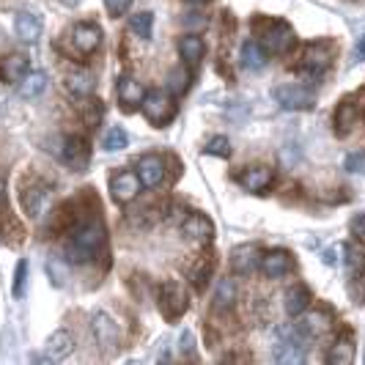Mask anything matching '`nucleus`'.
<instances>
[{
    "label": "nucleus",
    "instance_id": "nucleus-15",
    "mask_svg": "<svg viewBox=\"0 0 365 365\" xmlns=\"http://www.w3.org/2000/svg\"><path fill=\"white\" fill-rule=\"evenodd\" d=\"M256 267H261V250L256 245H239L231 250V269L237 274H250Z\"/></svg>",
    "mask_w": 365,
    "mask_h": 365
},
{
    "label": "nucleus",
    "instance_id": "nucleus-18",
    "mask_svg": "<svg viewBox=\"0 0 365 365\" xmlns=\"http://www.w3.org/2000/svg\"><path fill=\"white\" fill-rule=\"evenodd\" d=\"M74 349V338L66 332V329H58L50 335L47 341V354L44 357H34V360H41V363H53V360H63L69 351Z\"/></svg>",
    "mask_w": 365,
    "mask_h": 365
},
{
    "label": "nucleus",
    "instance_id": "nucleus-4",
    "mask_svg": "<svg viewBox=\"0 0 365 365\" xmlns=\"http://www.w3.org/2000/svg\"><path fill=\"white\" fill-rule=\"evenodd\" d=\"M272 96L277 99V105L286 110H308L316 105V91L302 83H283L274 88Z\"/></svg>",
    "mask_w": 365,
    "mask_h": 365
},
{
    "label": "nucleus",
    "instance_id": "nucleus-28",
    "mask_svg": "<svg viewBox=\"0 0 365 365\" xmlns=\"http://www.w3.org/2000/svg\"><path fill=\"white\" fill-rule=\"evenodd\" d=\"M206 53V44H203L201 36H195V34H190V36L179 38V55H182L184 63H198Z\"/></svg>",
    "mask_w": 365,
    "mask_h": 365
},
{
    "label": "nucleus",
    "instance_id": "nucleus-6",
    "mask_svg": "<svg viewBox=\"0 0 365 365\" xmlns=\"http://www.w3.org/2000/svg\"><path fill=\"white\" fill-rule=\"evenodd\" d=\"M187 308H190V299H187L182 283H176V280L165 283L160 289V311L165 313V319H179Z\"/></svg>",
    "mask_w": 365,
    "mask_h": 365
},
{
    "label": "nucleus",
    "instance_id": "nucleus-41",
    "mask_svg": "<svg viewBox=\"0 0 365 365\" xmlns=\"http://www.w3.org/2000/svg\"><path fill=\"white\" fill-rule=\"evenodd\" d=\"M349 231H351V237L365 242V212L363 215H357V217L351 220V225H349Z\"/></svg>",
    "mask_w": 365,
    "mask_h": 365
},
{
    "label": "nucleus",
    "instance_id": "nucleus-10",
    "mask_svg": "<svg viewBox=\"0 0 365 365\" xmlns=\"http://www.w3.org/2000/svg\"><path fill=\"white\" fill-rule=\"evenodd\" d=\"M61 160L69 165V168H74V170H86L88 163H91V148H88V143H86L83 138L69 135V138H63Z\"/></svg>",
    "mask_w": 365,
    "mask_h": 365
},
{
    "label": "nucleus",
    "instance_id": "nucleus-42",
    "mask_svg": "<svg viewBox=\"0 0 365 365\" xmlns=\"http://www.w3.org/2000/svg\"><path fill=\"white\" fill-rule=\"evenodd\" d=\"M47 272H50V277H55V286H63V280H66V272H61L55 261H50V264H47Z\"/></svg>",
    "mask_w": 365,
    "mask_h": 365
},
{
    "label": "nucleus",
    "instance_id": "nucleus-26",
    "mask_svg": "<svg viewBox=\"0 0 365 365\" xmlns=\"http://www.w3.org/2000/svg\"><path fill=\"white\" fill-rule=\"evenodd\" d=\"M31 72V63H28V58L25 55H6L3 58V66H0V74L9 80V83H22V77Z\"/></svg>",
    "mask_w": 365,
    "mask_h": 365
},
{
    "label": "nucleus",
    "instance_id": "nucleus-33",
    "mask_svg": "<svg viewBox=\"0 0 365 365\" xmlns=\"http://www.w3.org/2000/svg\"><path fill=\"white\" fill-rule=\"evenodd\" d=\"M212 269H215V258L203 256L198 264H195V269H192V283L203 289L206 283H209V277H212Z\"/></svg>",
    "mask_w": 365,
    "mask_h": 365
},
{
    "label": "nucleus",
    "instance_id": "nucleus-19",
    "mask_svg": "<svg viewBox=\"0 0 365 365\" xmlns=\"http://www.w3.org/2000/svg\"><path fill=\"white\" fill-rule=\"evenodd\" d=\"M297 327L302 329L305 338H319V335H324V332L332 327V313L329 311H311V313L305 311L302 322H299Z\"/></svg>",
    "mask_w": 365,
    "mask_h": 365
},
{
    "label": "nucleus",
    "instance_id": "nucleus-39",
    "mask_svg": "<svg viewBox=\"0 0 365 365\" xmlns=\"http://www.w3.org/2000/svg\"><path fill=\"white\" fill-rule=\"evenodd\" d=\"M346 170H351V173H363L365 170V151H354V154H349Z\"/></svg>",
    "mask_w": 365,
    "mask_h": 365
},
{
    "label": "nucleus",
    "instance_id": "nucleus-7",
    "mask_svg": "<svg viewBox=\"0 0 365 365\" xmlns=\"http://www.w3.org/2000/svg\"><path fill=\"white\" fill-rule=\"evenodd\" d=\"M140 187L143 182H140L138 170H121L110 179V195L115 203H132L140 195Z\"/></svg>",
    "mask_w": 365,
    "mask_h": 365
},
{
    "label": "nucleus",
    "instance_id": "nucleus-45",
    "mask_svg": "<svg viewBox=\"0 0 365 365\" xmlns=\"http://www.w3.org/2000/svg\"><path fill=\"white\" fill-rule=\"evenodd\" d=\"M66 6H77V3H83V0H63Z\"/></svg>",
    "mask_w": 365,
    "mask_h": 365
},
{
    "label": "nucleus",
    "instance_id": "nucleus-3",
    "mask_svg": "<svg viewBox=\"0 0 365 365\" xmlns=\"http://www.w3.org/2000/svg\"><path fill=\"white\" fill-rule=\"evenodd\" d=\"M258 41H261V47L269 55H286L294 50L297 36H294L289 22L272 19V22H261V28H258Z\"/></svg>",
    "mask_w": 365,
    "mask_h": 365
},
{
    "label": "nucleus",
    "instance_id": "nucleus-21",
    "mask_svg": "<svg viewBox=\"0 0 365 365\" xmlns=\"http://www.w3.org/2000/svg\"><path fill=\"white\" fill-rule=\"evenodd\" d=\"M96 88V80H93L91 72H86V69H77V72H69L66 74V91L72 93L74 99H88Z\"/></svg>",
    "mask_w": 365,
    "mask_h": 365
},
{
    "label": "nucleus",
    "instance_id": "nucleus-24",
    "mask_svg": "<svg viewBox=\"0 0 365 365\" xmlns=\"http://www.w3.org/2000/svg\"><path fill=\"white\" fill-rule=\"evenodd\" d=\"M344 261H346L351 286H363L365 289V253H360L354 245H344Z\"/></svg>",
    "mask_w": 365,
    "mask_h": 365
},
{
    "label": "nucleus",
    "instance_id": "nucleus-17",
    "mask_svg": "<svg viewBox=\"0 0 365 365\" xmlns=\"http://www.w3.org/2000/svg\"><path fill=\"white\" fill-rule=\"evenodd\" d=\"M115 96H118V102L124 105V108H138V105H143V99H146V88L135 80V77H118V86H115Z\"/></svg>",
    "mask_w": 365,
    "mask_h": 365
},
{
    "label": "nucleus",
    "instance_id": "nucleus-23",
    "mask_svg": "<svg viewBox=\"0 0 365 365\" xmlns=\"http://www.w3.org/2000/svg\"><path fill=\"white\" fill-rule=\"evenodd\" d=\"M313 297H311V289L308 286H302V283H297V286H292L289 292H286V313L289 316H302V313L311 308Z\"/></svg>",
    "mask_w": 365,
    "mask_h": 365
},
{
    "label": "nucleus",
    "instance_id": "nucleus-12",
    "mask_svg": "<svg viewBox=\"0 0 365 365\" xmlns=\"http://www.w3.org/2000/svg\"><path fill=\"white\" fill-rule=\"evenodd\" d=\"M237 182L247 190V192H264L269 190L274 182V170L267 165H253V168H245L237 176Z\"/></svg>",
    "mask_w": 365,
    "mask_h": 365
},
{
    "label": "nucleus",
    "instance_id": "nucleus-1",
    "mask_svg": "<svg viewBox=\"0 0 365 365\" xmlns=\"http://www.w3.org/2000/svg\"><path fill=\"white\" fill-rule=\"evenodd\" d=\"M105 242H108L105 225L99 220H88L66 242V256L74 264H88V261H93V258L105 250Z\"/></svg>",
    "mask_w": 365,
    "mask_h": 365
},
{
    "label": "nucleus",
    "instance_id": "nucleus-29",
    "mask_svg": "<svg viewBox=\"0 0 365 365\" xmlns=\"http://www.w3.org/2000/svg\"><path fill=\"white\" fill-rule=\"evenodd\" d=\"M327 363L329 365H351L354 363V344H351V338H338V341L329 346Z\"/></svg>",
    "mask_w": 365,
    "mask_h": 365
},
{
    "label": "nucleus",
    "instance_id": "nucleus-22",
    "mask_svg": "<svg viewBox=\"0 0 365 365\" xmlns=\"http://www.w3.org/2000/svg\"><path fill=\"white\" fill-rule=\"evenodd\" d=\"M14 31H17V36L22 38V41H38V36H41V31H44V22H41V17L38 14H31V11H22V14H17V19H14Z\"/></svg>",
    "mask_w": 365,
    "mask_h": 365
},
{
    "label": "nucleus",
    "instance_id": "nucleus-46",
    "mask_svg": "<svg viewBox=\"0 0 365 365\" xmlns=\"http://www.w3.org/2000/svg\"><path fill=\"white\" fill-rule=\"evenodd\" d=\"M190 3H195V6H201V3H206V0H190Z\"/></svg>",
    "mask_w": 365,
    "mask_h": 365
},
{
    "label": "nucleus",
    "instance_id": "nucleus-25",
    "mask_svg": "<svg viewBox=\"0 0 365 365\" xmlns=\"http://www.w3.org/2000/svg\"><path fill=\"white\" fill-rule=\"evenodd\" d=\"M242 66L250 69V72H261L267 66V50L261 47V41H253L247 38L242 44Z\"/></svg>",
    "mask_w": 365,
    "mask_h": 365
},
{
    "label": "nucleus",
    "instance_id": "nucleus-34",
    "mask_svg": "<svg viewBox=\"0 0 365 365\" xmlns=\"http://www.w3.org/2000/svg\"><path fill=\"white\" fill-rule=\"evenodd\" d=\"M102 115H105L102 102H99V99H88L86 108H83V121H86V127H99Z\"/></svg>",
    "mask_w": 365,
    "mask_h": 365
},
{
    "label": "nucleus",
    "instance_id": "nucleus-27",
    "mask_svg": "<svg viewBox=\"0 0 365 365\" xmlns=\"http://www.w3.org/2000/svg\"><path fill=\"white\" fill-rule=\"evenodd\" d=\"M357 121H360V108L351 99H344L338 105V110H335V129L341 135H346V132H351V129L357 127Z\"/></svg>",
    "mask_w": 365,
    "mask_h": 365
},
{
    "label": "nucleus",
    "instance_id": "nucleus-13",
    "mask_svg": "<svg viewBox=\"0 0 365 365\" xmlns=\"http://www.w3.org/2000/svg\"><path fill=\"white\" fill-rule=\"evenodd\" d=\"M182 231L187 239L201 242V245H209V242L215 239V222L206 217V215H201V212H192V215L184 217Z\"/></svg>",
    "mask_w": 365,
    "mask_h": 365
},
{
    "label": "nucleus",
    "instance_id": "nucleus-31",
    "mask_svg": "<svg viewBox=\"0 0 365 365\" xmlns=\"http://www.w3.org/2000/svg\"><path fill=\"white\" fill-rule=\"evenodd\" d=\"M47 88V74L44 72H28L19 83V96L25 99H36L38 93H44Z\"/></svg>",
    "mask_w": 365,
    "mask_h": 365
},
{
    "label": "nucleus",
    "instance_id": "nucleus-43",
    "mask_svg": "<svg viewBox=\"0 0 365 365\" xmlns=\"http://www.w3.org/2000/svg\"><path fill=\"white\" fill-rule=\"evenodd\" d=\"M6 206H9V192H6V182L0 179V212H6Z\"/></svg>",
    "mask_w": 365,
    "mask_h": 365
},
{
    "label": "nucleus",
    "instance_id": "nucleus-40",
    "mask_svg": "<svg viewBox=\"0 0 365 365\" xmlns=\"http://www.w3.org/2000/svg\"><path fill=\"white\" fill-rule=\"evenodd\" d=\"M25 274H28V264L19 261L17 264V280H14V297H22L25 292Z\"/></svg>",
    "mask_w": 365,
    "mask_h": 365
},
{
    "label": "nucleus",
    "instance_id": "nucleus-8",
    "mask_svg": "<svg viewBox=\"0 0 365 365\" xmlns=\"http://www.w3.org/2000/svg\"><path fill=\"white\" fill-rule=\"evenodd\" d=\"M332 58H335V47L329 41H311L302 50V69L313 74L324 72V69H329Z\"/></svg>",
    "mask_w": 365,
    "mask_h": 365
},
{
    "label": "nucleus",
    "instance_id": "nucleus-44",
    "mask_svg": "<svg viewBox=\"0 0 365 365\" xmlns=\"http://www.w3.org/2000/svg\"><path fill=\"white\" fill-rule=\"evenodd\" d=\"M354 61H365V36L357 41V47H354V55H351Z\"/></svg>",
    "mask_w": 365,
    "mask_h": 365
},
{
    "label": "nucleus",
    "instance_id": "nucleus-36",
    "mask_svg": "<svg viewBox=\"0 0 365 365\" xmlns=\"http://www.w3.org/2000/svg\"><path fill=\"white\" fill-rule=\"evenodd\" d=\"M187 83H190V74L184 72V69H173V72L168 74V88H170V93H184L187 91Z\"/></svg>",
    "mask_w": 365,
    "mask_h": 365
},
{
    "label": "nucleus",
    "instance_id": "nucleus-11",
    "mask_svg": "<svg viewBox=\"0 0 365 365\" xmlns=\"http://www.w3.org/2000/svg\"><path fill=\"white\" fill-rule=\"evenodd\" d=\"M50 201H53V195H50V187H44V184H34V187H28L22 192V206L28 212V217L34 220H41L47 215Z\"/></svg>",
    "mask_w": 365,
    "mask_h": 365
},
{
    "label": "nucleus",
    "instance_id": "nucleus-2",
    "mask_svg": "<svg viewBox=\"0 0 365 365\" xmlns=\"http://www.w3.org/2000/svg\"><path fill=\"white\" fill-rule=\"evenodd\" d=\"M274 363L283 365H299L305 363V335L299 327H277L274 332Z\"/></svg>",
    "mask_w": 365,
    "mask_h": 365
},
{
    "label": "nucleus",
    "instance_id": "nucleus-38",
    "mask_svg": "<svg viewBox=\"0 0 365 365\" xmlns=\"http://www.w3.org/2000/svg\"><path fill=\"white\" fill-rule=\"evenodd\" d=\"M129 6H132V0H105V9H108L110 17H121V14H127Z\"/></svg>",
    "mask_w": 365,
    "mask_h": 365
},
{
    "label": "nucleus",
    "instance_id": "nucleus-9",
    "mask_svg": "<svg viewBox=\"0 0 365 365\" xmlns=\"http://www.w3.org/2000/svg\"><path fill=\"white\" fill-rule=\"evenodd\" d=\"M102 44V28L93 22H80L72 28V50L80 55H91Z\"/></svg>",
    "mask_w": 365,
    "mask_h": 365
},
{
    "label": "nucleus",
    "instance_id": "nucleus-16",
    "mask_svg": "<svg viewBox=\"0 0 365 365\" xmlns=\"http://www.w3.org/2000/svg\"><path fill=\"white\" fill-rule=\"evenodd\" d=\"M294 269V258L286 250H269L261 256V272L267 277H283Z\"/></svg>",
    "mask_w": 365,
    "mask_h": 365
},
{
    "label": "nucleus",
    "instance_id": "nucleus-30",
    "mask_svg": "<svg viewBox=\"0 0 365 365\" xmlns=\"http://www.w3.org/2000/svg\"><path fill=\"white\" fill-rule=\"evenodd\" d=\"M237 305V283L234 280H220L215 292V311H231Z\"/></svg>",
    "mask_w": 365,
    "mask_h": 365
},
{
    "label": "nucleus",
    "instance_id": "nucleus-32",
    "mask_svg": "<svg viewBox=\"0 0 365 365\" xmlns=\"http://www.w3.org/2000/svg\"><path fill=\"white\" fill-rule=\"evenodd\" d=\"M129 31L138 38L148 41V38H151V31H154V14H151V11H140V14L129 17Z\"/></svg>",
    "mask_w": 365,
    "mask_h": 365
},
{
    "label": "nucleus",
    "instance_id": "nucleus-37",
    "mask_svg": "<svg viewBox=\"0 0 365 365\" xmlns=\"http://www.w3.org/2000/svg\"><path fill=\"white\" fill-rule=\"evenodd\" d=\"M206 154H215V157H231V143H228V138H212L209 143H206Z\"/></svg>",
    "mask_w": 365,
    "mask_h": 365
},
{
    "label": "nucleus",
    "instance_id": "nucleus-20",
    "mask_svg": "<svg viewBox=\"0 0 365 365\" xmlns=\"http://www.w3.org/2000/svg\"><path fill=\"white\" fill-rule=\"evenodd\" d=\"M93 324V335H96V341L102 344V349H115V344H118V327L113 324V319H110L108 313H93L91 319Z\"/></svg>",
    "mask_w": 365,
    "mask_h": 365
},
{
    "label": "nucleus",
    "instance_id": "nucleus-35",
    "mask_svg": "<svg viewBox=\"0 0 365 365\" xmlns=\"http://www.w3.org/2000/svg\"><path fill=\"white\" fill-rule=\"evenodd\" d=\"M127 143H129L127 132L121 127H113L108 135H105V143H102V146H105V151H121V148H127Z\"/></svg>",
    "mask_w": 365,
    "mask_h": 365
},
{
    "label": "nucleus",
    "instance_id": "nucleus-5",
    "mask_svg": "<svg viewBox=\"0 0 365 365\" xmlns=\"http://www.w3.org/2000/svg\"><path fill=\"white\" fill-rule=\"evenodd\" d=\"M140 108H143L146 118L154 127H163V124H168L176 115V105H173L170 93L165 91H146V99H143Z\"/></svg>",
    "mask_w": 365,
    "mask_h": 365
},
{
    "label": "nucleus",
    "instance_id": "nucleus-14",
    "mask_svg": "<svg viewBox=\"0 0 365 365\" xmlns=\"http://www.w3.org/2000/svg\"><path fill=\"white\" fill-rule=\"evenodd\" d=\"M138 176H140L143 187H148V190L160 187L165 182V160L160 154H143L138 160Z\"/></svg>",
    "mask_w": 365,
    "mask_h": 365
}]
</instances>
